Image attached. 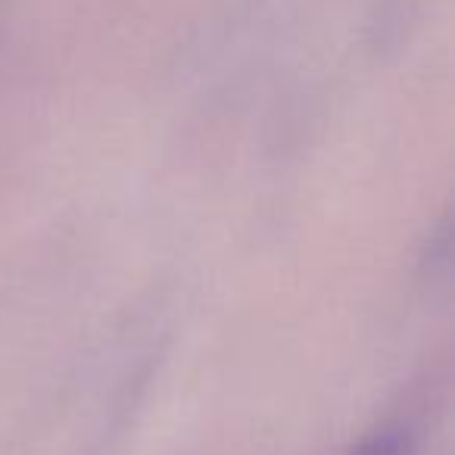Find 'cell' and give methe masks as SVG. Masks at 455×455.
<instances>
[{
	"instance_id": "cell-1",
	"label": "cell",
	"mask_w": 455,
	"mask_h": 455,
	"mask_svg": "<svg viewBox=\"0 0 455 455\" xmlns=\"http://www.w3.org/2000/svg\"><path fill=\"white\" fill-rule=\"evenodd\" d=\"M353 455H411V443H409V436H405V430L384 427L368 436Z\"/></svg>"
}]
</instances>
